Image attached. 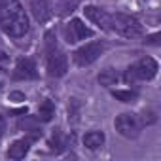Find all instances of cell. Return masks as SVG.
Returning a JSON list of instances; mask_svg holds the SVG:
<instances>
[{"instance_id":"6da1fadb","label":"cell","mask_w":161,"mask_h":161,"mask_svg":"<svg viewBox=\"0 0 161 161\" xmlns=\"http://www.w3.org/2000/svg\"><path fill=\"white\" fill-rule=\"evenodd\" d=\"M0 27L12 38H21L29 32V17L17 0H2V4H0Z\"/></svg>"},{"instance_id":"7a4b0ae2","label":"cell","mask_w":161,"mask_h":161,"mask_svg":"<svg viewBox=\"0 0 161 161\" xmlns=\"http://www.w3.org/2000/svg\"><path fill=\"white\" fill-rule=\"evenodd\" d=\"M46 53H47V76L49 78H63L68 70V59L59 49L57 38L53 32L46 34Z\"/></svg>"},{"instance_id":"3957f363","label":"cell","mask_w":161,"mask_h":161,"mask_svg":"<svg viewBox=\"0 0 161 161\" xmlns=\"http://www.w3.org/2000/svg\"><path fill=\"white\" fill-rule=\"evenodd\" d=\"M110 31H114L123 38H136L142 34V25L136 17L118 12L110 15Z\"/></svg>"},{"instance_id":"277c9868","label":"cell","mask_w":161,"mask_h":161,"mask_svg":"<svg viewBox=\"0 0 161 161\" xmlns=\"http://www.w3.org/2000/svg\"><path fill=\"white\" fill-rule=\"evenodd\" d=\"M157 70H159V66H157L155 59L144 57V59L136 61L135 64H131L125 70L123 78H125L127 84H135V82H138V80H153L157 76Z\"/></svg>"},{"instance_id":"5b68a950","label":"cell","mask_w":161,"mask_h":161,"mask_svg":"<svg viewBox=\"0 0 161 161\" xmlns=\"http://www.w3.org/2000/svg\"><path fill=\"white\" fill-rule=\"evenodd\" d=\"M106 49V44L104 42H89L82 47H78L74 53H72V59L78 66H89L91 63H95L103 51Z\"/></svg>"},{"instance_id":"8992f818","label":"cell","mask_w":161,"mask_h":161,"mask_svg":"<svg viewBox=\"0 0 161 161\" xmlns=\"http://www.w3.org/2000/svg\"><path fill=\"white\" fill-rule=\"evenodd\" d=\"M114 127H116V131L121 136H125V138H136L138 133H140L142 121L135 114H119L116 118V121H114Z\"/></svg>"},{"instance_id":"52a82bcc","label":"cell","mask_w":161,"mask_h":161,"mask_svg":"<svg viewBox=\"0 0 161 161\" xmlns=\"http://www.w3.org/2000/svg\"><path fill=\"white\" fill-rule=\"evenodd\" d=\"M63 32H64V40L68 44H76L80 40H86V38H91L93 36V31L89 27H86L82 19H72V21H68L64 25Z\"/></svg>"},{"instance_id":"ba28073f","label":"cell","mask_w":161,"mask_h":161,"mask_svg":"<svg viewBox=\"0 0 161 161\" xmlns=\"http://www.w3.org/2000/svg\"><path fill=\"white\" fill-rule=\"evenodd\" d=\"M84 14H86V17H87L93 25H97L99 29H103V31H110V14L104 12L103 8L89 4V6L84 8Z\"/></svg>"},{"instance_id":"9c48e42d","label":"cell","mask_w":161,"mask_h":161,"mask_svg":"<svg viewBox=\"0 0 161 161\" xmlns=\"http://www.w3.org/2000/svg\"><path fill=\"white\" fill-rule=\"evenodd\" d=\"M38 72H36V63L31 57H23L17 61L15 68H14V80H36Z\"/></svg>"},{"instance_id":"30bf717a","label":"cell","mask_w":161,"mask_h":161,"mask_svg":"<svg viewBox=\"0 0 161 161\" xmlns=\"http://www.w3.org/2000/svg\"><path fill=\"white\" fill-rule=\"evenodd\" d=\"M31 12L38 23H46L53 15V0H31Z\"/></svg>"},{"instance_id":"8fae6325","label":"cell","mask_w":161,"mask_h":161,"mask_svg":"<svg viewBox=\"0 0 161 161\" xmlns=\"http://www.w3.org/2000/svg\"><path fill=\"white\" fill-rule=\"evenodd\" d=\"M38 138V135H31V136H23V138H19V140H15L10 148H8V157L10 159H23L27 153H29V150H31V144L34 142Z\"/></svg>"},{"instance_id":"7c38bea8","label":"cell","mask_w":161,"mask_h":161,"mask_svg":"<svg viewBox=\"0 0 161 161\" xmlns=\"http://www.w3.org/2000/svg\"><path fill=\"white\" fill-rule=\"evenodd\" d=\"M104 140H106V136H104L103 131H89V133L84 136V144H86V148H89V150H99V148L104 144Z\"/></svg>"},{"instance_id":"4fadbf2b","label":"cell","mask_w":161,"mask_h":161,"mask_svg":"<svg viewBox=\"0 0 161 161\" xmlns=\"http://www.w3.org/2000/svg\"><path fill=\"white\" fill-rule=\"evenodd\" d=\"M80 2H82V0H57V2H55L57 15H61V17L70 15V14L80 6Z\"/></svg>"},{"instance_id":"5bb4252c","label":"cell","mask_w":161,"mask_h":161,"mask_svg":"<svg viewBox=\"0 0 161 161\" xmlns=\"http://www.w3.org/2000/svg\"><path fill=\"white\" fill-rule=\"evenodd\" d=\"M118 80H119V74H118L114 68H104V70L99 74V84H101V86H106V87L114 86Z\"/></svg>"},{"instance_id":"9a60e30c","label":"cell","mask_w":161,"mask_h":161,"mask_svg":"<svg viewBox=\"0 0 161 161\" xmlns=\"http://www.w3.org/2000/svg\"><path fill=\"white\" fill-rule=\"evenodd\" d=\"M53 116H55V104L46 99V101L40 104V108H38V119H40V121H49Z\"/></svg>"},{"instance_id":"2e32d148","label":"cell","mask_w":161,"mask_h":161,"mask_svg":"<svg viewBox=\"0 0 161 161\" xmlns=\"http://www.w3.org/2000/svg\"><path fill=\"white\" fill-rule=\"evenodd\" d=\"M112 95H114L118 101H121V103H135L136 97H138L136 91H131V89H129V91H114Z\"/></svg>"},{"instance_id":"e0dca14e","label":"cell","mask_w":161,"mask_h":161,"mask_svg":"<svg viewBox=\"0 0 161 161\" xmlns=\"http://www.w3.org/2000/svg\"><path fill=\"white\" fill-rule=\"evenodd\" d=\"M4 131H6V119H4V116H0V138H2Z\"/></svg>"},{"instance_id":"ac0fdd59","label":"cell","mask_w":161,"mask_h":161,"mask_svg":"<svg viewBox=\"0 0 161 161\" xmlns=\"http://www.w3.org/2000/svg\"><path fill=\"white\" fill-rule=\"evenodd\" d=\"M10 99H25V97H23V93H12Z\"/></svg>"},{"instance_id":"d6986e66","label":"cell","mask_w":161,"mask_h":161,"mask_svg":"<svg viewBox=\"0 0 161 161\" xmlns=\"http://www.w3.org/2000/svg\"><path fill=\"white\" fill-rule=\"evenodd\" d=\"M6 59H8V57H6V55H4L2 51H0V63H2V61H6Z\"/></svg>"}]
</instances>
